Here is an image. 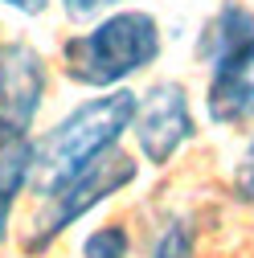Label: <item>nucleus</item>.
I'll return each mask as SVG.
<instances>
[{"label": "nucleus", "mask_w": 254, "mask_h": 258, "mask_svg": "<svg viewBox=\"0 0 254 258\" xmlns=\"http://www.w3.org/2000/svg\"><path fill=\"white\" fill-rule=\"evenodd\" d=\"M164 49V29L148 9H115L86 33L61 41V74L86 90H115L144 74Z\"/></svg>", "instance_id": "f257e3e1"}, {"label": "nucleus", "mask_w": 254, "mask_h": 258, "mask_svg": "<svg viewBox=\"0 0 254 258\" xmlns=\"http://www.w3.org/2000/svg\"><path fill=\"white\" fill-rule=\"evenodd\" d=\"M136 115V94L132 90H99L94 99L78 103L70 115H61L41 140H33V168H29V188L53 192L66 176L86 168L103 152L119 148Z\"/></svg>", "instance_id": "f03ea898"}, {"label": "nucleus", "mask_w": 254, "mask_h": 258, "mask_svg": "<svg viewBox=\"0 0 254 258\" xmlns=\"http://www.w3.org/2000/svg\"><path fill=\"white\" fill-rule=\"evenodd\" d=\"M136 176H140L136 156H127L119 148L103 152L99 160H90L86 168H78L74 176H66L53 192H45V205L37 209L33 225H29L25 254H45L74 221H82L90 209H99L103 201L119 197L127 184H136Z\"/></svg>", "instance_id": "7ed1b4c3"}, {"label": "nucleus", "mask_w": 254, "mask_h": 258, "mask_svg": "<svg viewBox=\"0 0 254 258\" xmlns=\"http://www.w3.org/2000/svg\"><path fill=\"white\" fill-rule=\"evenodd\" d=\"M127 132L136 136V148L148 164L164 168L176 160L180 148L197 140V115L180 82H156L136 99V115Z\"/></svg>", "instance_id": "20e7f679"}, {"label": "nucleus", "mask_w": 254, "mask_h": 258, "mask_svg": "<svg viewBox=\"0 0 254 258\" xmlns=\"http://www.w3.org/2000/svg\"><path fill=\"white\" fill-rule=\"evenodd\" d=\"M49 94V66L29 41H5L0 37V115L33 127L37 111Z\"/></svg>", "instance_id": "39448f33"}, {"label": "nucleus", "mask_w": 254, "mask_h": 258, "mask_svg": "<svg viewBox=\"0 0 254 258\" xmlns=\"http://www.w3.org/2000/svg\"><path fill=\"white\" fill-rule=\"evenodd\" d=\"M205 115L217 127H242L254 119V41L209 66Z\"/></svg>", "instance_id": "423d86ee"}, {"label": "nucleus", "mask_w": 254, "mask_h": 258, "mask_svg": "<svg viewBox=\"0 0 254 258\" xmlns=\"http://www.w3.org/2000/svg\"><path fill=\"white\" fill-rule=\"evenodd\" d=\"M246 41H254V9H246L242 0H221L217 13L197 29V61L201 66H217L226 53L242 49Z\"/></svg>", "instance_id": "0eeeda50"}, {"label": "nucleus", "mask_w": 254, "mask_h": 258, "mask_svg": "<svg viewBox=\"0 0 254 258\" xmlns=\"http://www.w3.org/2000/svg\"><path fill=\"white\" fill-rule=\"evenodd\" d=\"M29 168H33V136L29 127L0 115V197H21L29 188Z\"/></svg>", "instance_id": "6e6552de"}, {"label": "nucleus", "mask_w": 254, "mask_h": 258, "mask_svg": "<svg viewBox=\"0 0 254 258\" xmlns=\"http://www.w3.org/2000/svg\"><path fill=\"white\" fill-rule=\"evenodd\" d=\"M148 258H197V234L184 217H172L160 225V234L152 242V254Z\"/></svg>", "instance_id": "1a4fd4ad"}, {"label": "nucleus", "mask_w": 254, "mask_h": 258, "mask_svg": "<svg viewBox=\"0 0 254 258\" xmlns=\"http://www.w3.org/2000/svg\"><path fill=\"white\" fill-rule=\"evenodd\" d=\"M82 258H132V234L119 221L99 225L86 242H82Z\"/></svg>", "instance_id": "9d476101"}, {"label": "nucleus", "mask_w": 254, "mask_h": 258, "mask_svg": "<svg viewBox=\"0 0 254 258\" xmlns=\"http://www.w3.org/2000/svg\"><path fill=\"white\" fill-rule=\"evenodd\" d=\"M123 9V0H61V13H66V21L74 25H86V21H99L107 13Z\"/></svg>", "instance_id": "9b49d317"}, {"label": "nucleus", "mask_w": 254, "mask_h": 258, "mask_svg": "<svg viewBox=\"0 0 254 258\" xmlns=\"http://www.w3.org/2000/svg\"><path fill=\"white\" fill-rule=\"evenodd\" d=\"M234 192H238V201L254 205V136H250V144H246V152L238 160V168H234Z\"/></svg>", "instance_id": "f8f14e48"}, {"label": "nucleus", "mask_w": 254, "mask_h": 258, "mask_svg": "<svg viewBox=\"0 0 254 258\" xmlns=\"http://www.w3.org/2000/svg\"><path fill=\"white\" fill-rule=\"evenodd\" d=\"M5 9H13V13H21V17H41L45 13V0H0Z\"/></svg>", "instance_id": "ddd939ff"}, {"label": "nucleus", "mask_w": 254, "mask_h": 258, "mask_svg": "<svg viewBox=\"0 0 254 258\" xmlns=\"http://www.w3.org/2000/svg\"><path fill=\"white\" fill-rule=\"evenodd\" d=\"M13 197H0V250H5V242H9V221H13Z\"/></svg>", "instance_id": "4468645a"}]
</instances>
